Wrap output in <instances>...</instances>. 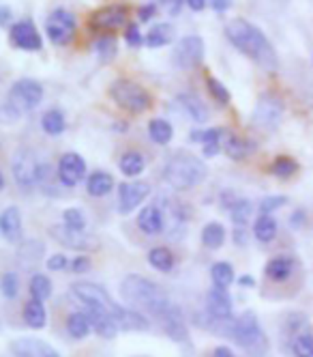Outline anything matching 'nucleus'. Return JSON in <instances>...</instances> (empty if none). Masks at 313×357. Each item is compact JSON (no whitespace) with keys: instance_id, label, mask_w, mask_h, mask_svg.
I'll list each match as a JSON object with an SVG mask.
<instances>
[{"instance_id":"51","label":"nucleus","mask_w":313,"mask_h":357,"mask_svg":"<svg viewBox=\"0 0 313 357\" xmlns=\"http://www.w3.org/2000/svg\"><path fill=\"white\" fill-rule=\"evenodd\" d=\"M307 325V317L305 314H290L288 321H285V331H292V334H296L298 329H303Z\"/></svg>"},{"instance_id":"31","label":"nucleus","mask_w":313,"mask_h":357,"mask_svg":"<svg viewBox=\"0 0 313 357\" xmlns=\"http://www.w3.org/2000/svg\"><path fill=\"white\" fill-rule=\"evenodd\" d=\"M294 271V261L290 257H275L266 263L264 273L275 280V282H285Z\"/></svg>"},{"instance_id":"20","label":"nucleus","mask_w":313,"mask_h":357,"mask_svg":"<svg viewBox=\"0 0 313 357\" xmlns=\"http://www.w3.org/2000/svg\"><path fill=\"white\" fill-rule=\"evenodd\" d=\"M166 211L161 209L159 202H152V205L144 207L140 213H138V228L146 235H159L163 233L166 228Z\"/></svg>"},{"instance_id":"3","label":"nucleus","mask_w":313,"mask_h":357,"mask_svg":"<svg viewBox=\"0 0 313 357\" xmlns=\"http://www.w3.org/2000/svg\"><path fill=\"white\" fill-rule=\"evenodd\" d=\"M161 176H163L166 185H170L172 190L187 192L206 181L208 168L200 158L193 155V153L178 151L166 160Z\"/></svg>"},{"instance_id":"58","label":"nucleus","mask_w":313,"mask_h":357,"mask_svg":"<svg viewBox=\"0 0 313 357\" xmlns=\"http://www.w3.org/2000/svg\"><path fill=\"white\" fill-rule=\"evenodd\" d=\"M191 11H202L206 5H208V0H182Z\"/></svg>"},{"instance_id":"19","label":"nucleus","mask_w":313,"mask_h":357,"mask_svg":"<svg viewBox=\"0 0 313 357\" xmlns=\"http://www.w3.org/2000/svg\"><path fill=\"white\" fill-rule=\"evenodd\" d=\"M225 136H227V130H221V127H208V130H193L189 134V140L202 144V151L206 158H215L223 149Z\"/></svg>"},{"instance_id":"55","label":"nucleus","mask_w":313,"mask_h":357,"mask_svg":"<svg viewBox=\"0 0 313 357\" xmlns=\"http://www.w3.org/2000/svg\"><path fill=\"white\" fill-rule=\"evenodd\" d=\"M232 5H234V0H208V7H211L213 11H217V13L230 11Z\"/></svg>"},{"instance_id":"9","label":"nucleus","mask_w":313,"mask_h":357,"mask_svg":"<svg viewBox=\"0 0 313 357\" xmlns=\"http://www.w3.org/2000/svg\"><path fill=\"white\" fill-rule=\"evenodd\" d=\"M75 31H77V22L69 9L58 7L45 20V35L51 45H58V47L69 45L75 37Z\"/></svg>"},{"instance_id":"27","label":"nucleus","mask_w":313,"mask_h":357,"mask_svg":"<svg viewBox=\"0 0 313 357\" xmlns=\"http://www.w3.org/2000/svg\"><path fill=\"white\" fill-rule=\"evenodd\" d=\"M255 149V144L247 138H241V136H234L227 132L225 140H223V151L225 155L234 162H241V160H247L251 155V151Z\"/></svg>"},{"instance_id":"35","label":"nucleus","mask_w":313,"mask_h":357,"mask_svg":"<svg viewBox=\"0 0 313 357\" xmlns=\"http://www.w3.org/2000/svg\"><path fill=\"white\" fill-rule=\"evenodd\" d=\"M45 321H47V314H45L43 301L33 297L29 303L24 305V323L29 325V327H33V329H43Z\"/></svg>"},{"instance_id":"36","label":"nucleus","mask_w":313,"mask_h":357,"mask_svg":"<svg viewBox=\"0 0 313 357\" xmlns=\"http://www.w3.org/2000/svg\"><path fill=\"white\" fill-rule=\"evenodd\" d=\"M67 331L71 334V338L75 340H82L86 338L90 331H93V323H90V317L86 312H73L67 321Z\"/></svg>"},{"instance_id":"60","label":"nucleus","mask_w":313,"mask_h":357,"mask_svg":"<svg viewBox=\"0 0 313 357\" xmlns=\"http://www.w3.org/2000/svg\"><path fill=\"white\" fill-rule=\"evenodd\" d=\"M213 357H236V355H234L227 347H217L215 353H213Z\"/></svg>"},{"instance_id":"6","label":"nucleus","mask_w":313,"mask_h":357,"mask_svg":"<svg viewBox=\"0 0 313 357\" xmlns=\"http://www.w3.org/2000/svg\"><path fill=\"white\" fill-rule=\"evenodd\" d=\"M283 112H285V106H283V99L277 95V93H262L257 97L255 106L251 110V127H255L257 132H264V134H271L275 130H279V125L283 121Z\"/></svg>"},{"instance_id":"12","label":"nucleus","mask_w":313,"mask_h":357,"mask_svg":"<svg viewBox=\"0 0 313 357\" xmlns=\"http://www.w3.org/2000/svg\"><path fill=\"white\" fill-rule=\"evenodd\" d=\"M71 291L84 305H95V308L108 312V314H114L118 310V305L112 301L108 291L95 282H73Z\"/></svg>"},{"instance_id":"42","label":"nucleus","mask_w":313,"mask_h":357,"mask_svg":"<svg viewBox=\"0 0 313 357\" xmlns=\"http://www.w3.org/2000/svg\"><path fill=\"white\" fill-rule=\"evenodd\" d=\"M206 89H208V93H211V97L217 101L219 106H230L232 95H230L227 86L221 80L213 78V75H208V78H206Z\"/></svg>"},{"instance_id":"44","label":"nucleus","mask_w":313,"mask_h":357,"mask_svg":"<svg viewBox=\"0 0 313 357\" xmlns=\"http://www.w3.org/2000/svg\"><path fill=\"white\" fill-rule=\"evenodd\" d=\"M296 170H298V164H296L292 158H285V155L277 158V160L271 164V172H273L277 178H292V176L296 174Z\"/></svg>"},{"instance_id":"17","label":"nucleus","mask_w":313,"mask_h":357,"mask_svg":"<svg viewBox=\"0 0 313 357\" xmlns=\"http://www.w3.org/2000/svg\"><path fill=\"white\" fill-rule=\"evenodd\" d=\"M156 321L161 323L166 336H170L172 340L176 342H185L189 338V331H187V323H185V317H182L180 308L176 303H170L168 308L156 317Z\"/></svg>"},{"instance_id":"5","label":"nucleus","mask_w":313,"mask_h":357,"mask_svg":"<svg viewBox=\"0 0 313 357\" xmlns=\"http://www.w3.org/2000/svg\"><path fill=\"white\" fill-rule=\"evenodd\" d=\"M110 97L118 108L127 110L129 114H144L152 106L148 91L129 78L114 80L110 86Z\"/></svg>"},{"instance_id":"13","label":"nucleus","mask_w":313,"mask_h":357,"mask_svg":"<svg viewBox=\"0 0 313 357\" xmlns=\"http://www.w3.org/2000/svg\"><path fill=\"white\" fill-rule=\"evenodd\" d=\"M9 39L15 47L24 50V52H41L43 47V37L35 22L31 20H19L9 29Z\"/></svg>"},{"instance_id":"7","label":"nucleus","mask_w":313,"mask_h":357,"mask_svg":"<svg viewBox=\"0 0 313 357\" xmlns=\"http://www.w3.org/2000/svg\"><path fill=\"white\" fill-rule=\"evenodd\" d=\"M43 86L41 82L33 80V78H22L17 82H13V86L7 93V104L13 106L19 114H29L33 112L41 101H43Z\"/></svg>"},{"instance_id":"38","label":"nucleus","mask_w":313,"mask_h":357,"mask_svg":"<svg viewBox=\"0 0 313 357\" xmlns=\"http://www.w3.org/2000/svg\"><path fill=\"white\" fill-rule=\"evenodd\" d=\"M253 235L257 241L262 243H271L277 235V222L271 215H259L253 224Z\"/></svg>"},{"instance_id":"25","label":"nucleus","mask_w":313,"mask_h":357,"mask_svg":"<svg viewBox=\"0 0 313 357\" xmlns=\"http://www.w3.org/2000/svg\"><path fill=\"white\" fill-rule=\"evenodd\" d=\"M88 317H90V323H93V331H97V334L101 336V338H116V334H118V323L114 321V317L112 314H108V312H103V310H99V308H95V305H86V310H84Z\"/></svg>"},{"instance_id":"1","label":"nucleus","mask_w":313,"mask_h":357,"mask_svg":"<svg viewBox=\"0 0 313 357\" xmlns=\"http://www.w3.org/2000/svg\"><path fill=\"white\" fill-rule=\"evenodd\" d=\"M227 41L239 50L241 54L251 59L259 69L266 73H275L279 69V56L275 52L273 43L264 35L262 29H257L245 17H234L225 24Z\"/></svg>"},{"instance_id":"21","label":"nucleus","mask_w":313,"mask_h":357,"mask_svg":"<svg viewBox=\"0 0 313 357\" xmlns=\"http://www.w3.org/2000/svg\"><path fill=\"white\" fill-rule=\"evenodd\" d=\"M45 257V243L39 239H29V241H22L17 248V263L22 269L26 271H33Z\"/></svg>"},{"instance_id":"2","label":"nucleus","mask_w":313,"mask_h":357,"mask_svg":"<svg viewBox=\"0 0 313 357\" xmlns=\"http://www.w3.org/2000/svg\"><path fill=\"white\" fill-rule=\"evenodd\" d=\"M120 295L127 303H131L134 308L150 312L154 319L159 317L168 305L172 303L166 291L154 284L152 280L138 275V273H129L122 282H120Z\"/></svg>"},{"instance_id":"29","label":"nucleus","mask_w":313,"mask_h":357,"mask_svg":"<svg viewBox=\"0 0 313 357\" xmlns=\"http://www.w3.org/2000/svg\"><path fill=\"white\" fill-rule=\"evenodd\" d=\"M112 317L118 323V327L127 329V331H131V329H148L150 327V321L140 310H129V308H120V305H118V310Z\"/></svg>"},{"instance_id":"49","label":"nucleus","mask_w":313,"mask_h":357,"mask_svg":"<svg viewBox=\"0 0 313 357\" xmlns=\"http://www.w3.org/2000/svg\"><path fill=\"white\" fill-rule=\"evenodd\" d=\"M144 39H146V35H142L138 22L127 24V26H125V43H127L129 47H140V45L144 43Z\"/></svg>"},{"instance_id":"45","label":"nucleus","mask_w":313,"mask_h":357,"mask_svg":"<svg viewBox=\"0 0 313 357\" xmlns=\"http://www.w3.org/2000/svg\"><path fill=\"white\" fill-rule=\"evenodd\" d=\"M63 224L67 228H71V231H86V215L80 211V209H65L63 211Z\"/></svg>"},{"instance_id":"40","label":"nucleus","mask_w":313,"mask_h":357,"mask_svg":"<svg viewBox=\"0 0 313 357\" xmlns=\"http://www.w3.org/2000/svg\"><path fill=\"white\" fill-rule=\"evenodd\" d=\"M253 215V202L249 198H236V202L230 207V218L236 226H247Z\"/></svg>"},{"instance_id":"23","label":"nucleus","mask_w":313,"mask_h":357,"mask_svg":"<svg viewBox=\"0 0 313 357\" xmlns=\"http://www.w3.org/2000/svg\"><path fill=\"white\" fill-rule=\"evenodd\" d=\"M176 104L187 116L193 119V123H206L208 116H211V110H208V106L198 93H180L176 97Z\"/></svg>"},{"instance_id":"43","label":"nucleus","mask_w":313,"mask_h":357,"mask_svg":"<svg viewBox=\"0 0 313 357\" xmlns=\"http://www.w3.org/2000/svg\"><path fill=\"white\" fill-rule=\"evenodd\" d=\"M29 289H31V295H33L35 299L45 301V299L51 297V282H49V278L43 275V273H35V275L31 278Z\"/></svg>"},{"instance_id":"50","label":"nucleus","mask_w":313,"mask_h":357,"mask_svg":"<svg viewBox=\"0 0 313 357\" xmlns=\"http://www.w3.org/2000/svg\"><path fill=\"white\" fill-rule=\"evenodd\" d=\"M45 265H47L49 271H63V269H67L71 263H69V259L65 257V254H51Z\"/></svg>"},{"instance_id":"33","label":"nucleus","mask_w":313,"mask_h":357,"mask_svg":"<svg viewBox=\"0 0 313 357\" xmlns=\"http://www.w3.org/2000/svg\"><path fill=\"white\" fill-rule=\"evenodd\" d=\"M148 138L154 144H159V146L170 144L172 138H174V127H172V123L166 121V119H152V121H148Z\"/></svg>"},{"instance_id":"26","label":"nucleus","mask_w":313,"mask_h":357,"mask_svg":"<svg viewBox=\"0 0 313 357\" xmlns=\"http://www.w3.org/2000/svg\"><path fill=\"white\" fill-rule=\"evenodd\" d=\"M114 190V176L106 170H95L86 178V192L93 198H103Z\"/></svg>"},{"instance_id":"22","label":"nucleus","mask_w":313,"mask_h":357,"mask_svg":"<svg viewBox=\"0 0 313 357\" xmlns=\"http://www.w3.org/2000/svg\"><path fill=\"white\" fill-rule=\"evenodd\" d=\"M206 314L215 319H232V297L227 295V289H211L206 295Z\"/></svg>"},{"instance_id":"46","label":"nucleus","mask_w":313,"mask_h":357,"mask_svg":"<svg viewBox=\"0 0 313 357\" xmlns=\"http://www.w3.org/2000/svg\"><path fill=\"white\" fill-rule=\"evenodd\" d=\"M292 351L296 357H313V334H298L292 342Z\"/></svg>"},{"instance_id":"14","label":"nucleus","mask_w":313,"mask_h":357,"mask_svg":"<svg viewBox=\"0 0 313 357\" xmlns=\"http://www.w3.org/2000/svg\"><path fill=\"white\" fill-rule=\"evenodd\" d=\"M56 176L61 185L65 188H75L77 183H82L86 178V162L80 153H65V155L58 160V168H56Z\"/></svg>"},{"instance_id":"10","label":"nucleus","mask_w":313,"mask_h":357,"mask_svg":"<svg viewBox=\"0 0 313 357\" xmlns=\"http://www.w3.org/2000/svg\"><path fill=\"white\" fill-rule=\"evenodd\" d=\"M204 52H206L204 39L200 35H187L176 43L172 61L178 69L191 71V69H198L202 65Z\"/></svg>"},{"instance_id":"48","label":"nucleus","mask_w":313,"mask_h":357,"mask_svg":"<svg viewBox=\"0 0 313 357\" xmlns=\"http://www.w3.org/2000/svg\"><path fill=\"white\" fill-rule=\"evenodd\" d=\"M285 205H288V196H266V198L259 200L257 209L262 215H271L273 211H277V209H281Z\"/></svg>"},{"instance_id":"24","label":"nucleus","mask_w":313,"mask_h":357,"mask_svg":"<svg viewBox=\"0 0 313 357\" xmlns=\"http://www.w3.org/2000/svg\"><path fill=\"white\" fill-rule=\"evenodd\" d=\"M0 233L9 243H22V211L17 207H7L0 213Z\"/></svg>"},{"instance_id":"8","label":"nucleus","mask_w":313,"mask_h":357,"mask_svg":"<svg viewBox=\"0 0 313 357\" xmlns=\"http://www.w3.org/2000/svg\"><path fill=\"white\" fill-rule=\"evenodd\" d=\"M41 162L37 158V153L29 146H22L13 153L11 158V172L15 183L24 190L33 188L35 183H39V172H41Z\"/></svg>"},{"instance_id":"54","label":"nucleus","mask_w":313,"mask_h":357,"mask_svg":"<svg viewBox=\"0 0 313 357\" xmlns=\"http://www.w3.org/2000/svg\"><path fill=\"white\" fill-rule=\"evenodd\" d=\"M69 269H71L73 273H84V271L90 269V259H88V257H77V259L71 261Z\"/></svg>"},{"instance_id":"34","label":"nucleus","mask_w":313,"mask_h":357,"mask_svg":"<svg viewBox=\"0 0 313 357\" xmlns=\"http://www.w3.org/2000/svg\"><path fill=\"white\" fill-rule=\"evenodd\" d=\"M118 166H120V172L125 176H131L134 178V176H140L144 172L146 160H144V155H142L140 151H127V153H122V155H120Z\"/></svg>"},{"instance_id":"11","label":"nucleus","mask_w":313,"mask_h":357,"mask_svg":"<svg viewBox=\"0 0 313 357\" xmlns=\"http://www.w3.org/2000/svg\"><path fill=\"white\" fill-rule=\"evenodd\" d=\"M49 235L54 237L61 245L77 252H97L101 248V241L95 235H88L86 231H71L65 224H56L49 228Z\"/></svg>"},{"instance_id":"32","label":"nucleus","mask_w":313,"mask_h":357,"mask_svg":"<svg viewBox=\"0 0 313 357\" xmlns=\"http://www.w3.org/2000/svg\"><path fill=\"white\" fill-rule=\"evenodd\" d=\"M41 130L47 136H61V134H65V130H67V119H65L63 110H58V108L45 110L43 116H41Z\"/></svg>"},{"instance_id":"53","label":"nucleus","mask_w":313,"mask_h":357,"mask_svg":"<svg viewBox=\"0 0 313 357\" xmlns=\"http://www.w3.org/2000/svg\"><path fill=\"white\" fill-rule=\"evenodd\" d=\"M154 3H156V5H161L170 15H178L180 9H182V5H185L182 0H154Z\"/></svg>"},{"instance_id":"15","label":"nucleus","mask_w":313,"mask_h":357,"mask_svg":"<svg viewBox=\"0 0 313 357\" xmlns=\"http://www.w3.org/2000/svg\"><path fill=\"white\" fill-rule=\"evenodd\" d=\"M150 185L146 181H125L118 185V211L122 215L134 213L148 198Z\"/></svg>"},{"instance_id":"47","label":"nucleus","mask_w":313,"mask_h":357,"mask_svg":"<svg viewBox=\"0 0 313 357\" xmlns=\"http://www.w3.org/2000/svg\"><path fill=\"white\" fill-rule=\"evenodd\" d=\"M0 289H3L5 299H15L19 293V275L13 271H7L3 280H0Z\"/></svg>"},{"instance_id":"16","label":"nucleus","mask_w":313,"mask_h":357,"mask_svg":"<svg viewBox=\"0 0 313 357\" xmlns=\"http://www.w3.org/2000/svg\"><path fill=\"white\" fill-rule=\"evenodd\" d=\"M127 22V7L122 5H108L101 7L90 15V26L99 33H110L120 26H125Z\"/></svg>"},{"instance_id":"39","label":"nucleus","mask_w":313,"mask_h":357,"mask_svg":"<svg viewBox=\"0 0 313 357\" xmlns=\"http://www.w3.org/2000/svg\"><path fill=\"white\" fill-rule=\"evenodd\" d=\"M148 263L156 271H172L176 261H174V254L168 248H152L148 252Z\"/></svg>"},{"instance_id":"52","label":"nucleus","mask_w":313,"mask_h":357,"mask_svg":"<svg viewBox=\"0 0 313 357\" xmlns=\"http://www.w3.org/2000/svg\"><path fill=\"white\" fill-rule=\"evenodd\" d=\"M156 11H159V5H156V3H148V5H142L138 9V17H140V22H150L156 15Z\"/></svg>"},{"instance_id":"28","label":"nucleus","mask_w":313,"mask_h":357,"mask_svg":"<svg viewBox=\"0 0 313 357\" xmlns=\"http://www.w3.org/2000/svg\"><path fill=\"white\" fill-rule=\"evenodd\" d=\"M93 52H95V56H97V61L101 65H110L116 59V54H118V41L112 35L101 33L93 41Z\"/></svg>"},{"instance_id":"61","label":"nucleus","mask_w":313,"mask_h":357,"mask_svg":"<svg viewBox=\"0 0 313 357\" xmlns=\"http://www.w3.org/2000/svg\"><path fill=\"white\" fill-rule=\"evenodd\" d=\"M241 284H243V287H251V284H253V280H251L249 275H245V278H241Z\"/></svg>"},{"instance_id":"57","label":"nucleus","mask_w":313,"mask_h":357,"mask_svg":"<svg viewBox=\"0 0 313 357\" xmlns=\"http://www.w3.org/2000/svg\"><path fill=\"white\" fill-rule=\"evenodd\" d=\"M305 220H307V215H305V211H294L292 215H290V226H294V228H300L303 224H305Z\"/></svg>"},{"instance_id":"59","label":"nucleus","mask_w":313,"mask_h":357,"mask_svg":"<svg viewBox=\"0 0 313 357\" xmlns=\"http://www.w3.org/2000/svg\"><path fill=\"white\" fill-rule=\"evenodd\" d=\"M234 241L239 245H245L247 243V233H245V226H236V231H234Z\"/></svg>"},{"instance_id":"4","label":"nucleus","mask_w":313,"mask_h":357,"mask_svg":"<svg viewBox=\"0 0 313 357\" xmlns=\"http://www.w3.org/2000/svg\"><path fill=\"white\" fill-rule=\"evenodd\" d=\"M232 340L251 357H264L268 351V338L253 312H245L241 319H236Z\"/></svg>"},{"instance_id":"18","label":"nucleus","mask_w":313,"mask_h":357,"mask_svg":"<svg viewBox=\"0 0 313 357\" xmlns=\"http://www.w3.org/2000/svg\"><path fill=\"white\" fill-rule=\"evenodd\" d=\"M15 357H61V353L41 338H17L9 344Z\"/></svg>"},{"instance_id":"41","label":"nucleus","mask_w":313,"mask_h":357,"mask_svg":"<svg viewBox=\"0 0 313 357\" xmlns=\"http://www.w3.org/2000/svg\"><path fill=\"white\" fill-rule=\"evenodd\" d=\"M211 278H213V284L219 289H227L234 282V267L225 261H219L211 267Z\"/></svg>"},{"instance_id":"56","label":"nucleus","mask_w":313,"mask_h":357,"mask_svg":"<svg viewBox=\"0 0 313 357\" xmlns=\"http://www.w3.org/2000/svg\"><path fill=\"white\" fill-rule=\"evenodd\" d=\"M11 20H13V11H11V7H7V5H0V26L11 29V26H13Z\"/></svg>"},{"instance_id":"30","label":"nucleus","mask_w":313,"mask_h":357,"mask_svg":"<svg viewBox=\"0 0 313 357\" xmlns=\"http://www.w3.org/2000/svg\"><path fill=\"white\" fill-rule=\"evenodd\" d=\"M174 35H176V31H174L172 24L159 22V24H154V26L146 33L144 43L148 47H163V45H170L174 41Z\"/></svg>"},{"instance_id":"37","label":"nucleus","mask_w":313,"mask_h":357,"mask_svg":"<svg viewBox=\"0 0 313 357\" xmlns=\"http://www.w3.org/2000/svg\"><path fill=\"white\" fill-rule=\"evenodd\" d=\"M225 241V228L219 222H211L202 228V243L208 250H219Z\"/></svg>"}]
</instances>
